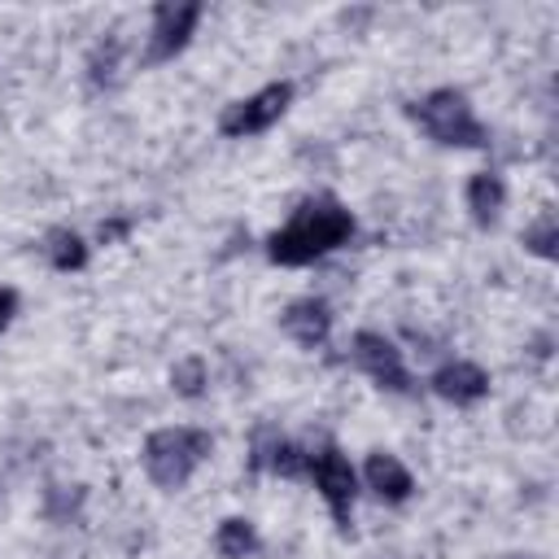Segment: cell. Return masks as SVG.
Returning a JSON list of instances; mask_svg holds the SVG:
<instances>
[{
  "label": "cell",
  "mask_w": 559,
  "mask_h": 559,
  "mask_svg": "<svg viewBox=\"0 0 559 559\" xmlns=\"http://www.w3.org/2000/svg\"><path fill=\"white\" fill-rule=\"evenodd\" d=\"M349 236H354V214L345 210V201H336L332 192H314L288 214L284 227L266 236V258L275 266H310L314 258L341 249Z\"/></svg>",
  "instance_id": "cell-1"
},
{
  "label": "cell",
  "mask_w": 559,
  "mask_h": 559,
  "mask_svg": "<svg viewBox=\"0 0 559 559\" xmlns=\"http://www.w3.org/2000/svg\"><path fill=\"white\" fill-rule=\"evenodd\" d=\"M406 118L441 148H489V131L459 87H432L428 96L406 105Z\"/></svg>",
  "instance_id": "cell-2"
},
{
  "label": "cell",
  "mask_w": 559,
  "mask_h": 559,
  "mask_svg": "<svg viewBox=\"0 0 559 559\" xmlns=\"http://www.w3.org/2000/svg\"><path fill=\"white\" fill-rule=\"evenodd\" d=\"M214 454V437L205 428H188V424H175V428H157L144 437V472L157 489H179L192 480V472Z\"/></svg>",
  "instance_id": "cell-3"
},
{
  "label": "cell",
  "mask_w": 559,
  "mask_h": 559,
  "mask_svg": "<svg viewBox=\"0 0 559 559\" xmlns=\"http://www.w3.org/2000/svg\"><path fill=\"white\" fill-rule=\"evenodd\" d=\"M306 480L319 489V498L328 502L332 520L341 533H349V520H354V498H358V476L349 467V459L341 454L336 441H323L306 454Z\"/></svg>",
  "instance_id": "cell-4"
},
{
  "label": "cell",
  "mask_w": 559,
  "mask_h": 559,
  "mask_svg": "<svg viewBox=\"0 0 559 559\" xmlns=\"http://www.w3.org/2000/svg\"><path fill=\"white\" fill-rule=\"evenodd\" d=\"M288 105H293V83H284V79H280V83H266L262 92L223 105V114H218V131H223L227 140L262 135V131H271V127L288 114Z\"/></svg>",
  "instance_id": "cell-5"
},
{
  "label": "cell",
  "mask_w": 559,
  "mask_h": 559,
  "mask_svg": "<svg viewBox=\"0 0 559 559\" xmlns=\"http://www.w3.org/2000/svg\"><path fill=\"white\" fill-rule=\"evenodd\" d=\"M205 4L201 0H162L153 4V26H148V48H144V66H162L170 57H179L201 22Z\"/></svg>",
  "instance_id": "cell-6"
},
{
  "label": "cell",
  "mask_w": 559,
  "mask_h": 559,
  "mask_svg": "<svg viewBox=\"0 0 559 559\" xmlns=\"http://www.w3.org/2000/svg\"><path fill=\"white\" fill-rule=\"evenodd\" d=\"M349 358H354V367L362 371V376H371L380 389H389V393H415V380H411V371H406V358H402V349L384 336V332H354V341H349Z\"/></svg>",
  "instance_id": "cell-7"
},
{
  "label": "cell",
  "mask_w": 559,
  "mask_h": 559,
  "mask_svg": "<svg viewBox=\"0 0 559 559\" xmlns=\"http://www.w3.org/2000/svg\"><path fill=\"white\" fill-rule=\"evenodd\" d=\"M280 328H284V336L297 341L301 349H323L328 336H332V310H328V301H319V297H297V301L284 306Z\"/></svg>",
  "instance_id": "cell-8"
},
{
  "label": "cell",
  "mask_w": 559,
  "mask_h": 559,
  "mask_svg": "<svg viewBox=\"0 0 559 559\" xmlns=\"http://www.w3.org/2000/svg\"><path fill=\"white\" fill-rule=\"evenodd\" d=\"M428 384H432V393H437L441 402H450V406H476V402L489 393V371L476 367V362H467V358H454V362L437 367Z\"/></svg>",
  "instance_id": "cell-9"
},
{
  "label": "cell",
  "mask_w": 559,
  "mask_h": 559,
  "mask_svg": "<svg viewBox=\"0 0 559 559\" xmlns=\"http://www.w3.org/2000/svg\"><path fill=\"white\" fill-rule=\"evenodd\" d=\"M362 480H367V489H371L380 502H393V507L415 493V476H411L406 463H402L397 454H389V450H371V454H367Z\"/></svg>",
  "instance_id": "cell-10"
},
{
  "label": "cell",
  "mask_w": 559,
  "mask_h": 559,
  "mask_svg": "<svg viewBox=\"0 0 559 559\" xmlns=\"http://www.w3.org/2000/svg\"><path fill=\"white\" fill-rule=\"evenodd\" d=\"M463 201H467V214H472L476 227H493L498 214H502V205H507V183H502V175L476 170V175L467 179V188H463Z\"/></svg>",
  "instance_id": "cell-11"
},
{
  "label": "cell",
  "mask_w": 559,
  "mask_h": 559,
  "mask_svg": "<svg viewBox=\"0 0 559 559\" xmlns=\"http://www.w3.org/2000/svg\"><path fill=\"white\" fill-rule=\"evenodd\" d=\"M44 258L52 271H83L87 266V240L70 227H52L44 236Z\"/></svg>",
  "instance_id": "cell-12"
},
{
  "label": "cell",
  "mask_w": 559,
  "mask_h": 559,
  "mask_svg": "<svg viewBox=\"0 0 559 559\" xmlns=\"http://www.w3.org/2000/svg\"><path fill=\"white\" fill-rule=\"evenodd\" d=\"M214 550H218V559H249V555L258 550V528H253V520L227 515V520L214 528Z\"/></svg>",
  "instance_id": "cell-13"
},
{
  "label": "cell",
  "mask_w": 559,
  "mask_h": 559,
  "mask_svg": "<svg viewBox=\"0 0 559 559\" xmlns=\"http://www.w3.org/2000/svg\"><path fill=\"white\" fill-rule=\"evenodd\" d=\"M524 249L533 258H542V262H555L559 258V223H555V214H542L537 223L524 227Z\"/></svg>",
  "instance_id": "cell-14"
},
{
  "label": "cell",
  "mask_w": 559,
  "mask_h": 559,
  "mask_svg": "<svg viewBox=\"0 0 559 559\" xmlns=\"http://www.w3.org/2000/svg\"><path fill=\"white\" fill-rule=\"evenodd\" d=\"M205 384H210V376H205V358L188 354V358H179V362L170 367V389H175L179 397H201Z\"/></svg>",
  "instance_id": "cell-15"
},
{
  "label": "cell",
  "mask_w": 559,
  "mask_h": 559,
  "mask_svg": "<svg viewBox=\"0 0 559 559\" xmlns=\"http://www.w3.org/2000/svg\"><path fill=\"white\" fill-rule=\"evenodd\" d=\"M79 507H83V489L79 485H74V493L66 485H48V493H44V515L48 520H70Z\"/></svg>",
  "instance_id": "cell-16"
},
{
  "label": "cell",
  "mask_w": 559,
  "mask_h": 559,
  "mask_svg": "<svg viewBox=\"0 0 559 559\" xmlns=\"http://www.w3.org/2000/svg\"><path fill=\"white\" fill-rule=\"evenodd\" d=\"M118 52H122V44H118V39H109V44H100V48L92 52L87 70H92V83H96V87H109V83H114V70H118Z\"/></svg>",
  "instance_id": "cell-17"
},
{
  "label": "cell",
  "mask_w": 559,
  "mask_h": 559,
  "mask_svg": "<svg viewBox=\"0 0 559 559\" xmlns=\"http://www.w3.org/2000/svg\"><path fill=\"white\" fill-rule=\"evenodd\" d=\"M17 301H22V297H17V288H0V332L13 323V314H17Z\"/></svg>",
  "instance_id": "cell-18"
},
{
  "label": "cell",
  "mask_w": 559,
  "mask_h": 559,
  "mask_svg": "<svg viewBox=\"0 0 559 559\" xmlns=\"http://www.w3.org/2000/svg\"><path fill=\"white\" fill-rule=\"evenodd\" d=\"M131 231V218H114V223H100V245H109V240H118V236H127Z\"/></svg>",
  "instance_id": "cell-19"
}]
</instances>
